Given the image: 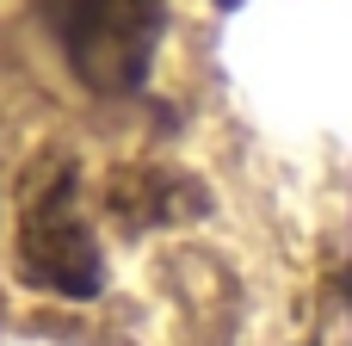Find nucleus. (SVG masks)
Returning <instances> with one entry per match:
<instances>
[{
    "mask_svg": "<svg viewBox=\"0 0 352 346\" xmlns=\"http://www.w3.org/2000/svg\"><path fill=\"white\" fill-rule=\"evenodd\" d=\"M210 198L186 180V173H118L111 186V217L124 229H155V223H186V217H204Z\"/></svg>",
    "mask_w": 352,
    "mask_h": 346,
    "instance_id": "3",
    "label": "nucleus"
},
{
    "mask_svg": "<svg viewBox=\"0 0 352 346\" xmlns=\"http://www.w3.org/2000/svg\"><path fill=\"white\" fill-rule=\"evenodd\" d=\"M19 279L37 285V291H56V297H99L105 285V254L80 217V186H74V167L56 161V167H37L25 180V204H19Z\"/></svg>",
    "mask_w": 352,
    "mask_h": 346,
    "instance_id": "1",
    "label": "nucleus"
},
{
    "mask_svg": "<svg viewBox=\"0 0 352 346\" xmlns=\"http://www.w3.org/2000/svg\"><path fill=\"white\" fill-rule=\"evenodd\" d=\"M223 6H235V0H223Z\"/></svg>",
    "mask_w": 352,
    "mask_h": 346,
    "instance_id": "4",
    "label": "nucleus"
},
{
    "mask_svg": "<svg viewBox=\"0 0 352 346\" xmlns=\"http://www.w3.org/2000/svg\"><path fill=\"white\" fill-rule=\"evenodd\" d=\"M50 25L80 87L136 93L161 43V0H50Z\"/></svg>",
    "mask_w": 352,
    "mask_h": 346,
    "instance_id": "2",
    "label": "nucleus"
}]
</instances>
